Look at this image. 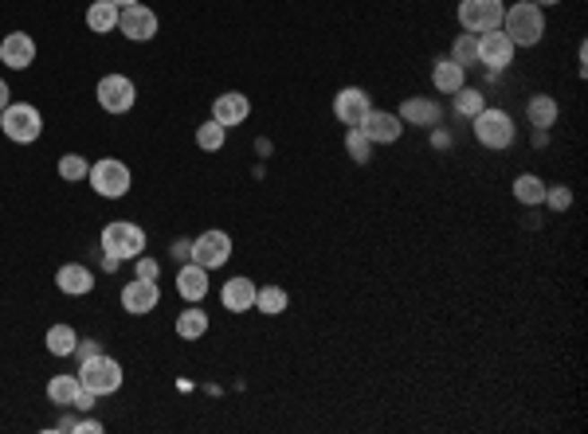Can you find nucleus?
Instances as JSON below:
<instances>
[{"label": "nucleus", "instance_id": "18", "mask_svg": "<svg viewBox=\"0 0 588 434\" xmlns=\"http://www.w3.org/2000/svg\"><path fill=\"white\" fill-rule=\"evenodd\" d=\"M255 290H259V286H251V278H232V282H224V290H220L224 309H228V313H248V309L255 306Z\"/></svg>", "mask_w": 588, "mask_h": 434}, {"label": "nucleus", "instance_id": "30", "mask_svg": "<svg viewBox=\"0 0 588 434\" xmlns=\"http://www.w3.org/2000/svg\"><path fill=\"white\" fill-rule=\"evenodd\" d=\"M224 141H228V129H224L216 117L205 126H197V145L200 149H208V153H216V149H224Z\"/></svg>", "mask_w": 588, "mask_h": 434}, {"label": "nucleus", "instance_id": "39", "mask_svg": "<svg viewBox=\"0 0 588 434\" xmlns=\"http://www.w3.org/2000/svg\"><path fill=\"white\" fill-rule=\"evenodd\" d=\"M75 430H94V434H99V430H102V422H94V419H87V422H75Z\"/></svg>", "mask_w": 588, "mask_h": 434}, {"label": "nucleus", "instance_id": "14", "mask_svg": "<svg viewBox=\"0 0 588 434\" xmlns=\"http://www.w3.org/2000/svg\"><path fill=\"white\" fill-rule=\"evenodd\" d=\"M361 134H365L373 145H392V141H400L404 122L397 114H389V110H369L365 122H361Z\"/></svg>", "mask_w": 588, "mask_h": 434}, {"label": "nucleus", "instance_id": "29", "mask_svg": "<svg viewBox=\"0 0 588 434\" xmlns=\"http://www.w3.org/2000/svg\"><path fill=\"white\" fill-rule=\"evenodd\" d=\"M455 110L463 114V117L483 114V110H487V94L475 91V86H459V91H455Z\"/></svg>", "mask_w": 588, "mask_h": 434}, {"label": "nucleus", "instance_id": "35", "mask_svg": "<svg viewBox=\"0 0 588 434\" xmlns=\"http://www.w3.org/2000/svg\"><path fill=\"white\" fill-rule=\"evenodd\" d=\"M134 263H137V278H145V282H157V278H162V266H157L154 258H142V255H137Z\"/></svg>", "mask_w": 588, "mask_h": 434}, {"label": "nucleus", "instance_id": "1", "mask_svg": "<svg viewBox=\"0 0 588 434\" xmlns=\"http://www.w3.org/2000/svg\"><path fill=\"white\" fill-rule=\"evenodd\" d=\"M502 31L510 36L514 48H533V43L545 39V13L533 0H522V4H510L502 13Z\"/></svg>", "mask_w": 588, "mask_h": 434}, {"label": "nucleus", "instance_id": "37", "mask_svg": "<svg viewBox=\"0 0 588 434\" xmlns=\"http://www.w3.org/2000/svg\"><path fill=\"white\" fill-rule=\"evenodd\" d=\"M99 352V341H79L75 344V356H79V360H87V356H94Z\"/></svg>", "mask_w": 588, "mask_h": 434}, {"label": "nucleus", "instance_id": "32", "mask_svg": "<svg viewBox=\"0 0 588 434\" xmlns=\"http://www.w3.org/2000/svg\"><path fill=\"white\" fill-rule=\"evenodd\" d=\"M87 157H79V153H67V157H59V177L63 180H87Z\"/></svg>", "mask_w": 588, "mask_h": 434}, {"label": "nucleus", "instance_id": "34", "mask_svg": "<svg viewBox=\"0 0 588 434\" xmlns=\"http://www.w3.org/2000/svg\"><path fill=\"white\" fill-rule=\"evenodd\" d=\"M545 204H549L553 212H569L573 208V192L565 188V184H553V188H545Z\"/></svg>", "mask_w": 588, "mask_h": 434}, {"label": "nucleus", "instance_id": "41", "mask_svg": "<svg viewBox=\"0 0 588 434\" xmlns=\"http://www.w3.org/2000/svg\"><path fill=\"white\" fill-rule=\"evenodd\" d=\"M110 4H118V8H126V4H137V0H110Z\"/></svg>", "mask_w": 588, "mask_h": 434}, {"label": "nucleus", "instance_id": "11", "mask_svg": "<svg viewBox=\"0 0 588 434\" xmlns=\"http://www.w3.org/2000/svg\"><path fill=\"white\" fill-rule=\"evenodd\" d=\"M514 43H510V36L502 28H495V31H483L478 36V63H487L490 71H506L510 63H514Z\"/></svg>", "mask_w": 588, "mask_h": 434}, {"label": "nucleus", "instance_id": "2", "mask_svg": "<svg viewBox=\"0 0 588 434\" xmlns=\"http://www.w3.org/2000/svg\"><path fill=\"white\" fill-rule=\"evenodd\" d=\"M102 255H106V266H118L126 258H137L145 251V231L137 223H126V220H114L102 227Z\"/></svg>", "mask_w": 588, "mask_h": 434}, {"label": "nucleus", "instance_id": "5", "mask_svg": "<svg viewBox=\"0 0 588 434\" xmlns=\"http://www.w3.org/2000/svg\"><path fill=\"white\" fill-rule=\"evenodd\" d=\"M475 137H478V145H487V149H510L514 145V137H518V126H514V117H510L506 110H487L483 114H475Z\"/></svg>", "mask_w": 588, "mask_h": 434}, {"label": "nucleus", "instance_id": "17", "mask_svg": "<svg viewBox=\"0 0 588 434\" xmlns=\"http://www.w3.org/2000/svg\"><path fill=\"white\" fill-rule=\"evenodd\" d=\"M56 286L63 290V294H71V298H83V294H91V290H94V274L83 263H63L56 270Z\"/></svg>", "mask_w": 588, "mask_h": 434}, {"label": "nucleus", "instance_id": "36", "mask_svg": "<svg viewBox=\"0 0 588 434\" xmlns=\"http://www.w3.org/2000/svg\"><path fill=\"white\" fill-rule=\"evenodd\" d=\"M94 399H99V395H94V392H87V387H83V392L75 395V404H71V407H75V411H91V407H94Z\"/></svg>", "mask_w": 588, "mask_h": 434}, {"label": "nucleus", "instance_id": "33", "mask_svg": "<svg viewBox=\"0 0 588 434\" xmlns=\"http://www.w3.org/2000/svg\"><path fill=\"white\" fill-rule=\"evenodd\" d=\"M346 145H349V157L353 161H369V149H373V141L361 134V126H353L346 129Z\"/></svg>", "mask_w": 588, "mask_h": 434}, {"label": "nucleus", "instance_id": "22", "mask_svg": "<svg viewBox=\"0 0 588 434\" xmlns=\"http://www.w3.org/2000/svg\"><path fill=\"white\" fill-rule=\"evenodd\" d=\"M526 114H530V126H538L541 134H545V129H553V126H557L561 106H557V99H549V94H538V99H530Z\"/></svg>", "mask_w": 588, "mask_h": 434}, {"label": "nucleus", "instance_id": "13", "mask_svg": "<svg viewBox=\"0 0 588 434\" xmlns=\"http://www.w3.org/2000/svg\"><path fill=\"white\" fill-rule=\"evenodd\" d=\"M157 301H162V290H157V282H145V278H134L126 282L122 290V309L134 313V317H142V313H154Z\"/></svg>", "mask_w": 588, "mask_h": 434}, {"label": "nucleus", "instance_id": "15", "mask_svg": "<svg viewBox=\"0 0 588 434\" xmlns=\"http://www.w3.org/2000/svg\"><path fill=\"white\" fill-rule=\"evenodd\" d=\"M0 59L13 71L31 67V63H36V39H31L28 31H8V36L0 39Z\"/></svg>", "mask_w": 588, "mask_h": 434}, {"label": "nucleus", "instance_id": "26", "mask_svg": "<svg viewBox=\"0 0 588 434\" xmlns=\"http://www.w3.org/2000/svg\"><path fill=\"white\" fill-rule=\"evenodd\" d=\"M286 290L283 286H259L255 290V309L259 313H267V317H279V313L286 309Z\"/></svg>", "mask_w": 588, "mask_h": 434}, {"label": "nucleus", "instance_id": "4", "mask_svg": "<svg viewBox=\"0 0 588 434\" xmlns=\"http://www.w3.org/2000/svg\"><path fill=\"white\" fill-rule=\"evenodd\" d=\"M0 134L16 141V145H31L44 134V117H39V110L31 102H8V110L0 114Z\"/></svg>", "mask_w": 588, "mask_h": 434}, {"label": "nucleus", "instance_id": "25", "mask_svg": "<svg viewBox=\"0 0 588 434\" xmlns=\"http://www.w3.org/2000/svg\"><path fill=\"white\" fill-rule=\"evenodd\" d=\"M545 184L541 177H533V172H522V177L514 180V196H518V204H526V208H538V204H545Z\"/></svg>", "mask_w": 588, "mask_h": 434}, {"label": "nucleus", "instance_id": "40", "mask_svg": "<svg viewBox=\"0 0 588 434\" xmlns=\"http://www.w3.org/2000/svg\"><path fill=\"white\" fill-rule=\"evenodd\" d=\"M538 8H549V4H561V0H533Z\"/></svg>", "mask_w": 588, "mask_h": 434}, {"label": "nucleus", "instance_id": "7", "mask_svg": "<svg viewBox=\"0 0 588 434\" xmlns=\"http://www.w3.org/2000/svg\"><path fill=\"white\" fill-rule=\"evenodd\" d=\"M502 0H459V24H463V31H495L502 28Z\"/></svg>", "mask_w": 588, "mask_h": 434}, {"label": "nucleus", "instance_id": "19", "mask_svg": "<svg viewBox=\"0 0 588 434\" xmlns=\"http://www.w3.org/2000/svg\"><path fill=\"white\" fill-rule=\"evenodd\" d=\"M400 122L404 126H420V129H432V126H440V106H435L432 99H408L400 106Z\"/></svg>", "mask_w": 588, "mask_h": 434}, {"label": "nucleus", "instance_id": "27", "mask_svg": "<svg viewBox=\"0 0 588 434\" xmlns=\"http://www.w3.org/2000/svg\"><path fill=\"white\" fill-rule=\"evenodd\" d=\"M208 333V313L205 309H185L177 317V336H185V341H197V336H205Z\"/></svg>", "mask_w": 588, "mask_h": 434}, {"label": "nucleus", "instance_id": "23", "mask_svg": "<svg viewBox=\"0 0 588 434\" xmlns=\"http://www.w3.org/2000/svg\"><path fill=\"white\" fill-rule=\"evenodd\" d=\"M79 392H83L79 372H75V376H51V384H48V399H51L56 407H71Z\"/></svg>", "mask_w": 588, "mask_h": 434}, {"label": "nucleus", "instance_id": "31", "mask_svg": "<svg viewBox=\"0 0 588 434\" xmlns=\"http://www.w3.org/2000/svg\"><path fill=\"white\" fill-rule=\"evenodd\" d=\"M452 59L459 63V67H467V63H478V39L470 36V31H463V36L455 39V48H452Z\"/></svg>", "mask_w": 588, "mask_h": 434}, {"label": "nucleus", "instance_id": "10", "mask_svg": "<svg viewBox=\"0 0 588 434\" xmlns=\"http://www.w3.org/2000/svg\"><path fill=\"white\" fill-rule=\"evenodd\" d=\"M373 110V102H369V94L361 91V86H341V91L334 94V117L346 129L353 126H361L365 122V114Z\"/></svg>", "mask_w": 588, "mask_h": 434}, {"label": "nucleus", "instance_id": "21", "mask_svg": "<svg viewBox=\"0 0 588 434\" xmlns=\"http://www.w3.org/2000/svg\"><path fill=\"white\" fill-rule=\"evenodd\" d=\"M177 294L185 298V301H200V298L208 294V270L197 266V263L180 266V274H177Z\"/></svg>", "mask_w": 588, "mask_h": 434}, {"label": "nucleus", "instance_id": "12", "mask_svg": "<svg viewBox=\"0 0 588 434\" xmlns=\"http://www.w3.org/2000/svg\"><path fill=\"white\" fill-rule=\"evenodd\" d=\"M192 263L197 266H205V270H216V266H224L232 258V239L224 235V231H205L192 243Z\"/></svg>", "mask_w": 588, "mask_h": 434}, {"label": "nucleus", "instance_id": "20", "mask_svg": "<svg viewBox=\"0 0 588 434\" xmlns=\"http://www.w3.org/2000/svg\"><path fill=\"white\" fill-rule=\"evenodd\" d=\"M432 86L440 94H455L459 86H467V67H459V63L447 56V59H435L432 67Z\"/></svg>", "mask_w": 588, "mask_h": 434}, {"label": "nucleus", "instance_id": "38", "mask_svg": "<svg viewBox=\"0 0 588 434\" xmlns=\"http://www.w3.org/2000/svg\"><path fill=\"white\" fill-rule=\"evenodd\" d=\"M8 102H13V91H8V82H4V79H0V114H4V110H8Z\"/></svg>", "mask_w": 588, "mask_h": 434}, {"label": "nucleus", "instance_id": "3", "mask_svg": "<svg viewBox=\"0 0 588 434\" xmlns=\"http://www.w3.org/2000/svg\"><path fill=\"white\" fill-rule=\"evenodd\" d=\"M79 379H83V387L94 395H114L118 387H122V364L114 360V356H102V352H94L87 356V360H79Z\"/></svg>", "mask_w": 588, "mask_h": 434}, {"label": "nucleus", "instance_id": "16", "mask_svg": "<svg viewBox=\"0 0 588 434\" xmlns=\"http://www.w3.org/2000/svg\"><path fill=\"white\" fill-rule=\"evenodd\" d=\"M248 114H251V102H248V94H240V91H228V94H220V99L212 102V117H216L224 129L243 126L248 122Z\"/></svg>", "mask_w": 588, "mask_h": 434}, {"label": "nucleus", "instance_id": "8", "mask_svg": "<svg viewBox=\"0 0 588 434\" xmlns=\"http://www.w3.org/2000/svg\"><path fill=\"white\" fill-rule=\"evenodd\" d=\"M137 102V86L126 79V74H106V79H99V106L106 114H126L134 110Z\"/></svg>", "mask_w": 588, "mask_h": 434}, {"label": "nucleus", "instance_id": "6", "mask_svg": "<svg viewBox=\"0 0 588 434\" xmlns=\"http://www.w3.org/2000/svg\"><path fill=\"white\" fill-rule=\"evenodd\" d=\"M87 180H91V188L106 200H122L126 192H130V169H126L122 161H114V157H102L99 165L87 172Z\"/></svg>", "mask_w": 588, "mask_h": 434}, {"label": "nucleus", "instance_id": "9", "mask_svg": "<svg viewBox=\"0 0 588 434\" xmlns=\"http://www.w3.org/2000/svg\"><path fill=\"white\" fill-rule=\"evenodd\" d=\"M118 28H122L126 39L145 43L157 36V13L145 4H126V8H118Z\"/></svg>", "mask_w": 588, "mask_h": 434}, {"label": "nucleus", "instance_id": "28", "mask_svg": "<svg viewBox=\"0 0 588 434\" xmlns=\"http://www.w3.org/2000/svg\"><path fill=\"white\" fill-rule=\"evenodd\" d=\"M75 344H79V336H75L71 325H51V329H48V352L75 356Z\"/></svg>", "mask_w": 588, "mask_h": 434}, {"label": "nucleus", "instance_id": "24", "mask_svg": "<svg viewBox=\"0 0 588 434\" xmlns=\"http://www.w3.org/2000/svg\"><path fill=\"white\" fill-rule=\"evenodd\" d=\"M87 28L94 31V36L114 31L118 28V4H110V0H94V4L87 8Z\"/></svg>", "mask_w": 588, "mask_h": 434}]
</instances>
